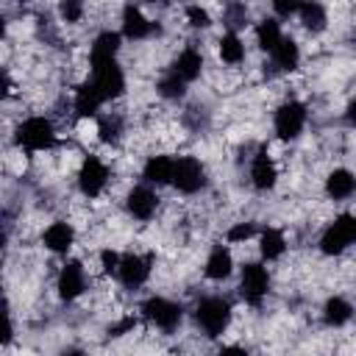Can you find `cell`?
Listing matches in <instances>:
<instances>
[{
  "label": "cell",
  "instance_id": "obj_19",
  "mask_svg": "<svg viewBox=\"0 0 356 356\" xmlns=\"http://www.w3.org/2000/svg\"><path fill=\"white\" fill-rule=\"evenodd\" d=\"M325 195L334 200V203H342V200H350L356 195V172L348 170V167H337L325 175Z\"/></svg>",
  "mask_w": 356,
  "mask_h": 356
},
{
  "label": "cell",
  "instance_id": "obj_5",
  "mask_svg": "<svg viewBox=\"0 0 356 356\" xmlns=\"http://www.w3.org/2000/svg\"><path fill=\"white\" fill-rule=\"evenodd\" d=\"M309 122V108L303 100H284L273 114V131L281 142H295Z\"/></svg>",
  "mask_w": 356,
  "mask_h": 356
},
{
  "label": "cell",
  "instance_id": "obj_13",
  "mask_svg": "<svg viewBox=\"0 0 356 356\" xmlns=\"http://www.w3.org/2000/svg\"><path fill=\"white\" fill-rule=\"evenodd\" d=\"M125 211H128V217H134L139 222L153 220L156 211H159V195H156V189L147 186V184L131 186L128 195H125Z\"/></svg>",
  "mask_w": 356,
  "mask_h": 356
},
{
  "label": "cell",
  "instance_id": "obj_25",
  "mask_svg": "<svg viewBox=\"0 0 356 356\" xmlns=\"http://www.w3.org/2000/svg\"><path fill=\"white\" fill-rule=\"evenodd\" d=\"M217 53H220V61L228 64V67L242 64L245 61V42H242V36L234 33V31H225L220 36V42H217Z\"/></svg>",
  "mask_w": 356,
  "mask_h": 356
},
{
  "label": "cell",
  "instance_id": "obj_4",
  "mask_svg": "<svg viewBox=\"0 0 356 356\" xmlns=\"http://www.w3.org/2000/svg\"><path fill=\"white\" fill-rule=\"evenodd\" d=\"M320 253L323 256H339L350 245H356V214H337L320 234Z\"/></svg>",
  "mask_w": 356,
  "mask_h": 356
},
{
  "label": "cell",
  "instance_id": "obj_32",
  "mask_svg": "<svg viewBox=\"0 0 356 356\" xmlns=\"http://www.w3.org/2000/svg\"><path fill=\"white\" fill-rule=\"evenodd\" d=\"M184 17H186V22L192 25V28H209L211 25V14L203 8V6H186L184 8Z\"/></svg>",
  "mask_w": 356,
  "mask_h": 356
},
{
  "label": "cell",
  "instance_id": "obj_10",
  "mask_svg": "<svg viewBox=\"0 0 356 356\" xmlns=\"http://www.w3.org/2000/svg\"><path fill=\"white\" fill-rule=\"evenodd\" d=\"M86 267H83V261H78V259H67L64 264H61V270H58V275H56V292H58V298L64 300V303H72V300H78L83 292H86Z\"/></svg>",
  "mask_w": 356,
  "mask_h": 356
},
{
  "label": "cell",
  "instance_id": "obj_7",
  "mask_svg": "<svg viewBox=\"0 0 356 356\" xmlns=\"http://www.w3.org/2000/svg\"><path fill=\"white\" fill-rule=\"evenodd\" d=\"M270 292V270L261 261H245L239 267V295L245 303L259 306Z\"/></svg>",
  "mask_w": 356,
  "mask_h": 356
},
{
  "label": "cell",
  "instance_id": "obj_30",
  "mask_svg": "<svg viewBox=\"0 0 356 356\" xmlns=\"http://www.w3.org/2000/svg\"><path fill=\"white\" fill-rule=\"evenodd\" d=\"M222 22L228 25V31H239V28H245L248 25V8L242 6V3H228L225 8H222Z\"/></svg>",
  "mask_w": 356,
  "mask_h": 356
},
{
  "label": "cell",
  "instance_id": "obj_6",
  "mask_svg": "<svg viewBox=\"0 0 356 356\" xmlns=\"http://www.w3.org/2000/svg\"><path fill=\"white\" fill-rule=\"evenodd\" d=\"M108 178H111V170H108V164H106L100 156H83V161H81V167H78V175H75L78 192H81L83 197L95 200V197H100V195L106 192Z\"/></svg>",
  "mask_w": 356,
  "mask_h": 356
},
{
  "label": "cell",
  "instance_id": "obj_34",
  "mask_svg": "<svg viewBox=\"0 0 356 356\" xmlns=\"http://www.w3.org/2000/svg\"><path fill=\"white\" fill-rule=\"evenodd\" d=\"M120 261H122V253H117V250H111V248H103V250H100V267H103L106 275H117Z\"/></svg>",
  "mask_w": 356,
  "mask_h": 356
},
{
  "label": "cell",
  "instance_id": "obj_37",
  "mask_svg": "<svg viewBox=\"0 0 356 356\" xmlns=\"http://www.w3.org/2000/svg\"><path fill=\"white\" fill-rule=\"evenodd\" d=\"M134 325H136V317H122L120 323H114V325L108 328V334H111V337H122V334L134 331Z\"/></svg>",
  "mask_w": 356,
  "mask_h": 356
},
{
  "label": "cell",
  "instance_id": "obj_38",
  "mask_svg": "<svg viewBox=\"0 0 356 356\" xmlns=\"http://www.w3.org/2000/svg\"><path fill=\"white\" fill-rule=\"evenodd\" d=\"M217 356H250V350L242 348V345H222V348L217 350Z\"/></svg>",
  "mask_w": 356,
  "mask_h": 356
},
{
  "label": "cell",
  "instance_id": "obj_24",
  "mask_svg": "<svg viewBox=\"0 0 356 356\" xmlns=\"http://www.w3.org/2000/svg\"><path fill=\"white\" fill-rule=\"evenodd\" d=\"M270 58H273V67H275L278 72H295V70L300 67V47H298L295 39L284 36L281 44L270 53Z\"/></svg>",
  "mask_w": 356,
  "mask_h": 356
},
{
  "label": "cell",
  "instance_id": "obj_1",
  "mask_svg": "<svg viewBox=\"0 0 356 356\" xmlns=\"http://www.w3.org/2000/svg\"><path fill=\"white\" fill-rule=\"evenodd\" d=\"M192 317H195V325H197V331L203 337L217 339V337H222L228 331L231 317H234V306L222 295H206V298H200L195 303Z\"/></svg>",
  "mask_w": 356,
  "mask_h": 356
},
{
  "label": "cell",
  "instance_id": "obj_26",
  "mask_svg": "<svg viewBox=\"0 0 356 356\" xmlns=\"http://www.w3.org/2000/svg\"><path fill=\"white\" fill-rule=\"evenodd\" d=\"M298 19L300 25L309 31V33H323L328 28V11L323 3H300V11H298Z\"/></svg>",
  "mask_w": 356,
  "mask_h": 356
},
{
  "label": "cell",
  "instance_id": "obj_22",
  "mask_svg": "<svg viewBox=\"0 0 356 356\" xmlns=\"http://www.w3.org/2000/svg\"><path fill=\"white\" fill-rule=\"evenodd\" d=\"M353 320V303L342 295H331L325 303H323V323L328 328H342Z\"/></svg>",
  "mask_w": 356,
  "mask_h": 356
},
{
  "label": "cell",
  "instance_id": "obj_17",
  "mask_svg": "<svg viewBox=\"0 0 356 356\" xmlns=\"http://www.w3.org/2000/svg\"><path fill=\"white\" fill-rule=\"evenodd\" d=\"M172 175H175V159L167 153L150 156L142 167V181L147 186H172Z\"/></svg>",
  "mask_w": 356,
  "mask_h": 356
},
{
  "label": "cell",
  "instance_id": "obj_39",
  "mask_svg": "<svg viewBox=\"0 0 356 356\" xmlns=\"http://www.w3.org/2000/svg\"><path fill=\"white\" fill-rule=\"evenodd\" d=\"M345 122H348L350 128H356V97L345 106Z\"/></svg>",
  "mask_w": 356,
  "mask_h": 356
},
{
  "label": "cell",
  "instance_id": "obj_23",
  "mask_svg": "<svg viewBox=\"0 0 356 356\" xmlns=\"http://www.w3.org/2000/svg\"><path fill=\"white\" fill-rule=\"evenodd\" d=\"M256 239H259V253H261L264 261H275V259H281V256L286 253V236H284V231L275 228V225L261 228Z\"/></svg>",
  "mask_w": 356,
  "mask_h": 356
},
{
  "label": "cell",
  "instance_id": "obj_18",
  "mask_svg": "<svg viewBox=\"0 0 356 356\" xmlns=\"http://www.w3.org/2000/svg\"><path fill=\"white\" fill-rule=\"evenodd\" d=\"M122 47V33L120 31H100L92 44H89V64H106V61H117V53Z\"/></svg>",
  "mask_w": 356,
  "mask_h": 356
},
{
  "label": "cell",
  "instance_id": "obj_35",
  "mask_svg": "<svg viewBox=\"0 0 356 356\" xmlns=\"http://www.w3.org/2000/svg\"><path fill=\"white\" fill-rule=\"evenodd\" d=\"M298 11H300V3H295V0H275L273 3V14H275L278 22L289 19V17H298Z\"/></svg>",
  "mask_w": 356,
  "mask_h": 356
},
{
  "label": "cell",
  "instance_id": "obj_28",
  "mask_svg": "<svg viewBox=\"0 0 356 356\" xmlns=\"http://www.w3.org/2000/svg\"><path fill=\"white\" fill-rule=\"evenodd\" d=\"M122 134H125V122H122L120 114L111 111V114H100L97 117V139L103 145H120Z\"/></svg>",
  "mask_w": 356,
  "mask_h": 356
},
{
  "label": "cell",
  "instance_id": "obj_15",
  "mask_svg": "<svg viewBox=\"0 0 356 356\" xmlns=\"http://www.w3.org/2000/svg\"><path fill=\"white\" fill-rule=\"evenodd\" d=\"M42 245L50 253H56V256H67L72 250V245H75V228H72V222H67V220L50 222L42 231Z\"/></svg>",
  "mask_w": 356,
  "mask_h": 356
},
{
  "label": "cell",
  "instance_id": "obj_11",
  "mask_svg": "<svg viewBox=\"0 0 356 356\" xmlns=\"http://www.w3.org/2000/svg\"><path fill=\"white\" fill-rule=\"evenodd\" d=\"M150 273H153V256L150 253H122L117 281L125 289H139V286L147 284Z\"/></svg>",
  "mask_w": 356,
  "mask_h": 356
},
{
  "label": "cell",
  "instance_id": "obj_12",
  "mask_svg": "<svg viewBox=\"0 0 356 356\" xmlns=\"http://www.w3.org/2000/svg\"><path fill=\"white\" fill-rule=\"evenodd\" d=\"M120 22H122L120 25V33L128 42H145V39H150V36H156L161 31V25L153 22L150 17H145V11L139 6H134V3L122 6V19Z\"/></svg>",
  "mask_w": 356,
  "mask_h": 356
},
{
  "label": "cell",
  "instance_id": "obj_36",
  "mask_svg": "<svg viewBox=\"0 0 356 356\" xmlns=\"http://www.w3.org/2000/svg\"><path fill=\"white\" fill-rule=\"evenodd\" d=\"M58 14H61L64 22H81V17H83V6H81L78 0H64V3L58 6Z\"/></svg>",
  "mask_w": 356,
  "mask_h": 356
},
{
  "label": "cell",
  "instance_id": "obj_40",
  "mask_svg": "<svg viewBox=\"0 0 356 356\" xmlns=\"http://www.w3.org/2000/svg\"><path fill=\"white\" fill-rule=\"evenodd\" d=\"M14 92V83H11V75H8V70H3V97H8Z\"/></svg>",
  "mask_w": 356,
  "mask_h": 356
},
{
  "label": "cell",
  "instance_id": "obj_16",
  "mask_svg": "<svg viewBox=\"0 0 356 356\" xmlns=\"http://www.w3.org/2000/svg\"><path fill=\"white\" fill-rule=\"evenodd\" d=\"M103 103H106V100L100 97V92L92 86L89 78L75 86V95H72V111H75V117H81V120H95V117H100Z\"/></svg>",
  "mask_w": 356,
  "mask_h": 356
},
{
  "label": "cell",
  "instance_id": "obj_41",
  "mask_svg": "<svg viewBox=\"0 0 356 356\" xmlns=\"http://www.w3.org/2000/svg\"><path fill=\"white\" fill-rule=\"evenodd\" d=\"M58 356H86V353H83L81 348H64V350H61Z\"/></svg>",
  "mask_w": 356,
  "mask_h": 356
},
{
  "label": "cell",
  "instance_id": "obj_14",
  "mask_svg": "<svg viewBox=\"0 0 356 356\" xmlns=\"http://www.w3.org/2000/svg\"><path fill=\"white\" fill-rule=\"evenodd\" d=\"M250 184L256 192H270L278 184V167L267 147H259L250 156Z\"/></svg>",
  "mask_w": 356,
  "mask_h": 356
},
{
  "label": "cell",
  "instance_id": "obj_27",
  "mask_svg": "<svg viewBox=\"0 0 356 356\" xmlns=\"http://www.w3.org/2000/svg\"><path fill=\"white\" fill-rule=\"evenodd\" d=\"M284 39V31H281V22L275 17H267L256 25V44L264 50V53H273Z\"/></svg>",
  "mask_w": 356,
  "mask_h": 356
},
{
  "label": "cell",
  "instance_id": "obj_2",
  "mask_svg": "<svg viewBox=\"0 0 356 356\" xmlns=\"http://www.w3.org/2000/svg\"><path fill=\"white\" fill-rule=\"evenodd\" d=\"M14 142L25 153H42V150H50L58 142V134H56V125H53L50 117L33 114V117H25L14 128Z\"/></svg>",
  "mask_w": 356,
  "mask_h": 356
},
{
  "label": "cell",
  "instance_id": "obj_8",
  "mask_svg": "<svg viewBox=\"0 0 356 356\" xmlns=\"http://www.w3.org/2000/svg\"><path fill=\"white\" fill-rule=\"evenodd\" d=\"M209 184V172L206 164L195 156H178L175 159V175H172V186L181 195H197L203 192Z\"/></svg>",
  "mask_w": 356,
  "mask_h": 356
},
{
  "label": "cell",
  "instance_id": "obj_3",
  "mask_svg": "<svg viewBox=\"0 0 356 356\" xmlns=\"http://www.w3.org/2000/svg\"><path fill=\"white\" fill-rule=\"evenodd\" d=\"M139 314H142V320H145L147 325H153V328H159V331H164V334H172V331L181 325V320H184L181 303H175V300H170V298H164V295H150V298H145L142 306H139Z\"/></svg>",
  "mask_w": 356,
  "mask_h": 356
},
{
  "label": "cell",
  "instance_id": "obj_29",
  "mask_svg": "<svg viewBox=\"0 0 356 356\" xmlns=\"http://www.w3.org/2000/svg\"><path fill=\"white\" fill-rule=\"evenodd\" d=\"M156 92H159V97H164V100H170V103H175V100H181L184 95H186V83L178 78V75H172L170 70L156 81Z\"/></svg>",
  "mask_w": 356,
  "mask_h": 356
},
{
  "label": "cell",
  "instance_id": "obj_21",
  "mask_svg": "<svg viewBox=\"0 0 356 356\" xmlns=\"http://www.w3.org/2000/svg\"><path fill=\"white\" fill-rule=\"evenodd\" d=\"M231 273H234V256H231L228 245H214L206 256L203 275L209 281H225V278H231Z\"/></svg>",
  "mask_w": 356,
  "mask_h": 356
},
{
  "label": "cell",
  "instance_id": "obj_33",
  "mask_svg": "<svg viewBox=\"0 0 356 356\" xmlns=\"http://www.w3.org/2000/svg\"><path fill=\"white\" fill-rule=\"evenodd\" d=\"M184 122H186V128L200 131V128H206V125H209V111H206L203 106H192V108H186V111H184Z\"/></svg>",
  "mask_w": 356,
  "mask_h": 356
},
{
  "label": "cell",
  "instance_id": "obj_20",
  "mask_svg": "<svg viewBox=\"0 0 356 356\" xmlns=\"http://www.w3.org/2000/svg\"><path fill=\"white\" fill-rule=\"evenodd\" d=\"M170 72H172V75H178V78L189 86V83H192V81H197V78H200V72H203V53H200L197 47H184V50L172 58Z\"/></svg>",
  "mask_w": 356,
  "mask_h": 356
},
{
  "label": "cell",
  "instance_id": "obj_9",
  "mask_svg": "<svg viewBox=\"0 0 356 356\" xmlns=\"http://www.w3.org/2000/svg\"><path fill=\"white\" fill-rule=\"evenodd\" d=\"M89 81L100 92V97L106 103L125 95V72H122V67L117 61H106V64L89 67Z\"/></svg>",
  "mask_w": 356,
  "mask_h": 356
},
{
  "label": "cell",
  "instance_id": "obj_31",
  "mask_svg": "<svg viewBox=\"0 0 356 356\" xmlns=\"http://www.w3.org/2000/svg\"><path fill=\"white\" fill-rule=\"evenodd\" d=\"M259 225L256 222H250V220H245V222H234L231 228H228V234H225V239L231 242V245H242V242H248V239H253V236H259Z\"/></svg>",
  "mask_w": 356,
  "mask_h": 356
}]
</instances>
